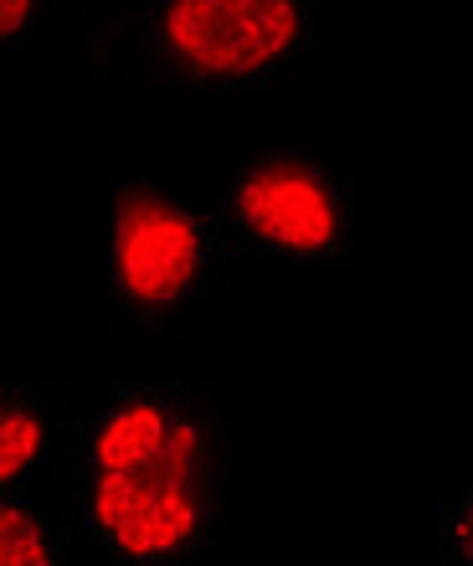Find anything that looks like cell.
<instances>
[{
	"instance_id": "cell-1",
	"label": "cell",
	"mask_w": 473,
	"mask_h": 566,
	"mask_svg": "<svg viewBox=\"0 0 473 566\" xmlns=\"http://www.w3.org/2000/svg\"><path fill=\"white\" fill-rule=\"evenodd\" d=\"M196 448L201 432L176 422L155 453L129 459L118 469H98L93 484V515L129 556H170L196 536Z\"/></svg>"
},
{
	"instance_id": "cell-2",
	"label": "cell",
	"mask_w": 473,
	"mask_h": 566,
	"mask_svg": "<svg viewBox=\"0 0 473 566\" xmlns=\"http://www.w3.org/2000/svg\"><path fill=\"white\" fill-rule=\"evenodd\" d=\"M298 36L294 0H170L165 42L201 77H248Z\"/></svg>"
},
{
	"instance_id": "cell-3",
	"label": "cell",
	"mask_w": 473,
	"mask_h": 566,
	"mask_svg": "<svg viewBox=\"0 0 473 566\" xmlns=\"http://www.w3.org/2000/svg\"><path fill=\"white\" fill-rule=\"evenodd\" d=\"M201 269V227L160 191L129 186L114 207V273L139 304H176Z\"/></svg>"
},
{
	"instance_id": "cell-4",
	"label": "cell",
	"mask_w": 473,
	"mask_h": 566,
	"mask_svg": "<svg viewBox=\"0 0 473 566\" xmlns=\"http://www.w3.org/2000/svg\"><path fill=\"white\" fill-rule=\"evenodd\" d=\"M236 211L257 238L288 248V253H319L335 242V227H340L325 180L294 160H273L252 170L236 191Z\"/></svg>"
},
{
	"instance_id": "cell-5",
	"label": "cell",
	"mask_w": 473,
	"mask_h": 566,
	"mask_svg": "<svg viewBox=\"0 0 473 566\" xmlns=\"http://www.w3.org/2000/svg\"><path fill=\"white\" fill-rule=\"evenodd\" d=\"M0 566H52L46 531L21 505H0Z\"/></svg>"
},
{
	"instance_id": "cell-6",
	"label": "cell",
	"mask_w": 473,
	"mask_h": 566,
	"mask_svg": "<svg viewBox=\"0 0 473 566\" xmlns=\"http://www.w3.org/2000/svg\"><path fill=\"white\" fill-rule=\"evenodd\" d=\"M36 453H42V422L27 407L0 402V484H11Z\"/></svg>"
},
{
	"instance_id": "cell-7",
	"label": "cell",
	"mask_w": 473,
	"mask_h": 566,
	"mask_svg": "<svg viewBox=\"0 0 473 566\" xmlns=\"http://www.w3.org/2000/svg\"><path fill=\"white\" fill-rule=\"evenodd\" d=\"M31 6H36V0H0V42H6V36H15V31L27 27Z\"/></svg>"
}]
</instances>
